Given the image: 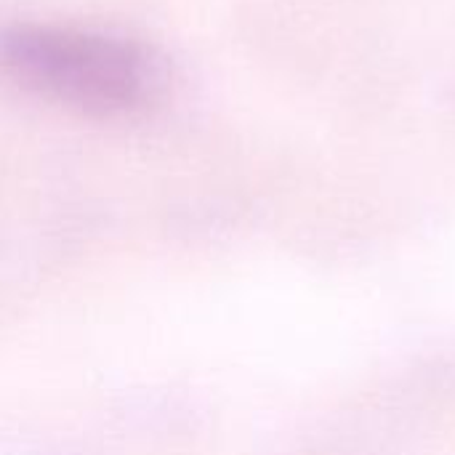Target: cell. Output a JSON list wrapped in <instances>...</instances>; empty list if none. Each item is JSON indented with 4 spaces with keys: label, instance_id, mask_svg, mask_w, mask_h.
Masks as SVG:
<instances>
[{
    "label": "cell",
    "instance_id": "cell-1",
    "mask_svg": "<svg viewBox=\"0 0 455 455\" xmlns=\"http://www.w3.org/2000/svg\"><path fill=\"white\" fill-rule=\"evenodd\" d=\"M0 80L93 117H133L157 107L171 83L165 59L131 37L13 24L0 29Z\"/></svg>",
    "mask_w": 455,
    "mask_h": 455
}]
</instances>
